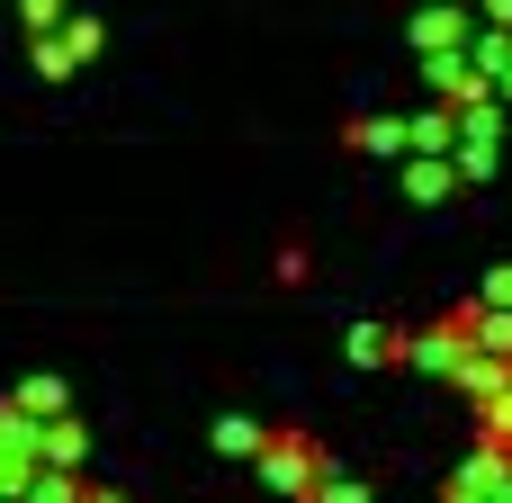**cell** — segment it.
Returning <instances> with one entry per match:
<instances>
[{"mask_svg": "<svg viewBox=\"0 0 512 503\" xmlns=\"http://www.w3.org/2000/svg\"><path fill=\"white\" fill-rule=\"evenodd\" d=\"M18 18H27V36H54V27H72V0H18Z\"/></svg>", "mask_w": 512, "mask_h": 503, "instance_id": "7a4b0ae2", "label": "cell"}, {"mask_svg": "<svg viewBox=\"0 0 512 503\" xmlns=\"http://www.w3.org/2000/svg\"><path fill=\"white\" fill-rule=\"evenodd\" d=\"M18 414H27V423H36V414H63V387H54V378H36V387H18Z\"/></svg>", "mask_w": 512, "mask_h": 503, "instance_id": "3957f363", "label": "cell"}, {"mask_svg": "<svg viewBox=\"0 0 512 503\" xmlns=\"http://www.w3.org/2000/svg\"><path fill=\"white\" fill-rule=\"evenodd\" d=\"M27 503H81V495H72V477H63V468H45V477L27 486Z\"/></svg>", "mask_w": 512, "mask_h": 503, "instance_id": "277c9868", "label": "cell"}, {"mask_svg": "<svg viewBox=\"0 0 512 503\" xmlns=\"http://www.w3.org/2000/svg\"><path fill=\"white\" fill-rule=\"evenodd\" d=\"M90 54H99V18H72V27H54V36H36V72H45V81L81 72Z\"/></svg>", "mask_w": 512, "mask_h": 503, "instance_id": "6da1fadb", "label": "cell"}, {"mask_svg": "<svg viewBox=\"0 0 512 503\" xmlns=\"http://www.w3.org/2000/svg\"><path fill=\"white\" fill-rule=\"evenodd\" d=\"M81 503H126V495H81Z\"/></svg>", "mask_w": 512, "mask_h": 503, "instance_id": "5b68a950", "label": "cell"}]
</instances>
